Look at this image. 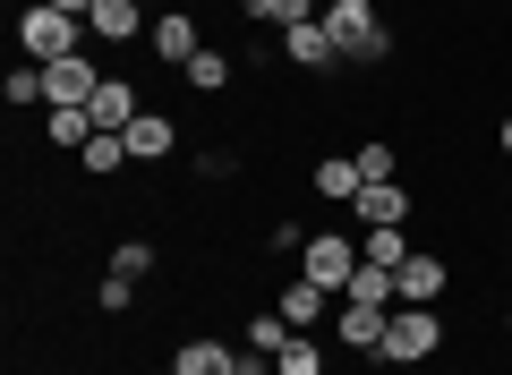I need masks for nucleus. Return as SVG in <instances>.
<instances>
[{"mask_svg": "<svg viewBox=\"0 0 512 375\" xmlns=\"http://www.w3.org/2000/svg\"><path fill=\"white\" fill-rule=\"evenodd\" d=\"M325 35L350 69H384L393 60V26H384L376 0H325Z\"/></svg>", "mask_w": 512, "mask_h": 375, "instance_id": "1", "label": "nucleus"}, {"mask_svg": "<svg viewBox=\"0 0 512 375\" xmlns=\"http://www.w3.org/2000/svg\"><path fill=\"white\" fill-rule=\"evenodd\" d=\"M436 350H444V316L436 307H393V324H384V350H376V367H436Z\"/></svg>", "mask_w": 512, "mask_h": 375, "instance_id": "2", "label": "nucleus"}, {"mask_svg": "<svg viewBox=\"0 0 512 375\" xmlns=\"http://www.w3.org/2000/svg\"><path fill=\"white\" fill-rule=\"evenodd\" d=\"M18 52H26V60H43V69H52V60L86 52V18H60L52 0H26V9H18Z\"/></svg>", "mask_w": 512, "mask_h": 375, "instance_id": "3", "label": "nucleus"}, {"mask_svg": "<svg viewBox=\"0 0 512 375\" xmlns=\"http://www.w3.org/2000/svg\"><path fill=\"white\" fill-rule=\"evenodd\" d=\"M291 273H308V282H325L333 299H342L350 273H359V239H350V231H308V248H299Z\"/></svg>", "mask_w": 512, "mask_h": 375, "instance_id": "4", "label": "nucleus"}, {"mask_svg": "<svg viewBox=\"0 0 512 375\" xmlns=\"http://www.w3.org/2000/svg\"><path fill=\"white\" fill-rule=\"evenodd\" d=\"M384 324H393V307H367V299H342L333 307V350H350V358H376L384 350Z\"/></svg>", "mask_w": 512, "mask_h": 375, "instance_id": "5", "label": "nucleus"}, {"mask_svg": "<svg viewBox=\"0 0 512 375\" xmlns=\"http://www.w3.org/2000/svg\"><path fill=\"white\" fill-rule=\"evenodd\" d=\"M146 52L163 60V69H188V60L205 52V35H197V18H188V9H154V26H146Z\"/></svg>", "mask_w": 512, "mask_h": 375, "instance_id": "6", "label": "nucleus"}, {"mask_svg": "<svg viewBox=\"0 0 512 375\" xmlns=\"http://www.w3.org/2000/svg\"><path fill=\"white\" fill-rule=\"evenodd\" d=\"M282 60H291L299 77H325V69H342V52H333V35H325V18H308V26H282V43H274Z\"/></svg>", "mask_w": 512, "mask_h": 375, "instance_id": "7", "label": "nucleus"}, {"mask_svg": "<svg viewBox=\"0 0 512 375\" xmlns=\"http://www.w3.org/2000/svg\"><path fill=\"white\" fill-rule=\"evenodd\" d=\"M239 341H222V333H188L180 350H171V375H239Z\"/></svg>", "mask_w": 512, "mask_h": 375, "instance_id": "8", "label": "nucleus"}, {"mask_svg": "<svg viewBox=\"0 0 512 375\" xmlns=\"http://www.w3.org/2000/svg\"><path fill=\"white\" fill-rule=\"evenodd\" d=\"M120 137H128V154H137V162H171V154H180V120H171L163 103H146Z\"/></svg>", "mask_w": 512, "mask_h": 375, "instance_id": "9", "label": "nucleus"}, {"mask_svg": "<svg viewBox=\"0 0 512 375\" xmlns=\"http://www.w3.org/2000/svg\"><path fill=\"white\" fill-rule=\"evenodd\" d=\"M282 316H291V333H316V324H333V290L308 282V273H282Z\"/></svg>", "mask_w": 512, "mask_h": 375, "instance_id": "10", "label": "nucleus"}, {"mask_svg": "<svg viewBox=\"0 0 512 375\" xmlns=\"http://www.w3.org/2000/svg\"><path fill=\"white\" fill-rule=\"evenodd\" d=\"M86 35H94V43H111V52H128V43H146V0H94Z\"/></svg>", "mask_w": 512, "mask_h": 375, "instance_id": "11", "label": "nucleus"}, {"mask_svg": "<svg viewBox=\"0 0 512 375\" xmlns=\"http://www.w3.org/2000/svg\"><path fill=\"white\" fill-rule=\"evenodd\" d=\"M393 282H402V307H436L444 299V290H453V265H444V256H410V265L402 273H393Z\"/></svg>", "mask_w": 512, "mask_h": 375, "instance_id": "12", "label": "nucleus"}, {"mask_svg": "<svg viewBox=\"0 0 512 375\" xmlns=\"http://www.w3.org/2000/svg\"><path fill=\"white\" fill-rule=\"evenodd\" d=\"M410 214H419V197L393 188V179H367V188H359V222H367V231H393V222H410Z\"/></svg>", "mask_w": 512, "mask_h": 375, "instance_id": "13", "label": "nucleus"}, {"mask_svg": "<svg viewBox=\"0 0 512 375\" xmlns=\"http://www.w3.org/2000/svg\"><path fill=\"white\" fill-rule=\"evenodd\" d=\"M137 111H146L137 77H103V86H94V103H86V120H94V128H128Z\"/></svg>", "mask_w": 512, "mask_h": 375, "instance_id": "14", "label": "nucleus"}, {"mask_svg": "<svg viewBox=\"0 0 512 375\" xmlns=\"http://www.w3.org/2000/svg\"><path fill=\"white\" fill-rule=\"evenodd\" d=\"M43 86H52V103H94V86H103V69H94V52H69L43 69Z\"/></svg>", "mask_w": 512, "mask_h": 375, "instance_id": "15", "label": "nucleus"}, {"mask_svg": "<svg viewBox=\"0 0 512 375\" xmlns=\"http://www.w3.org/2000/svg\"><path fill=\"white\" fill-rule=\"evenodd\" d=\"M308 188H316L325 205H359V188H367V179H359V162H350V154H325V162L308 171Z\"/></svg>", "mask_w": 512, "mask_h": 375, "instance_id": "16", "label": "nucleus"}, {"mask_svg": "<svg viewBox=\"0 0 512 375\" xmlns=\"http://www.w3.org/2000/svg\"><path fill=\"white\" fill-rule=\"evenodd\" d=\"M410 256H419V248H410V222H393V231H367V239H359V265H384V273H402Z\"/></svg>", "mask_w": 512, "mask_h": 375, "instance_id": "17", "label": "nucleus"}, {"mask_svg": "<svg viewBox=\"0 0 512 375\" xmlns=\"http://www.w3.org/2000/svg\"><path fill=\"white\" fill-rule=\"evenodd\" d=\"M43 137H52L60 154H86V137H94L86 103H52V111H43Z\"/></svg>", "mask_w": 512, "mask_h": 375, "instance_id": "18", "label": "nucleus"}, {"mask_svg": "<svg viewBox=\"0 0 512 375\" xmlns=\"http://www.w3.org/2000/svg\"><path fill=\"white\" fill-rule=\"evenodd\" d=\"M239 18L248 26H308V18H325V0H239Z\"/></svg>", "mask_w": 512, "mask_h": 375, "instance_id": "19", "label": "nucleus"}, {"mask_svg": "<svg viewBox=\"0 0 512 375\" xmlns=\"http://www.w3.org/2000/svg\"><path fill=\"white\" fill-rule=\"evenodd\" d=\"M128 162H137V154H128L120 128H94V137H86V179H120Z\"/></svg>", "mask_w": 512, "mask_h": 375, "instance_id": "20", "label": "nucleus"}, {"mask_svg": "<svg viewBox=\"0 0 512 375\" xmlns=\"http://www.w3.org/2000/svg\"><path fill=\"white\" fill-rule=\"evenodd\" d=\"M188 94H231V77H239V60L231 52H197V60H188Z\"/></svg>", "mask_w": 512, "mask_h": 375, "instance_id": "21", "label": "nucleus"}, {"mask_svg": "<svg viewBox=\"0 0 512 375\" xmlns=\"http://www.w3.org/2000/svg\"><path fill=\"white\" fill-rule=\"evenodd\" d=\"M325 367H333V358H325V341H316V333H291L274 350V375H325Z\"/></svg>", "mask_w": 512, "mask_h": 375, "instance_id": "22", "label": "nucleus"}, {"mask_svg": "<svg viewBox=\"0 0 512 375\" xmlns=\"http://www.w3.org/2000/svg\"><path fill=\"white\" fill-rule=\"evenodd\" d=\"M239 341H248V350H256V358H274V350H282V341H291V316H282V307H256V316H248V324H239Z\"/></svg>", "mask_w": 512, "mask_h": 375, "instance_id": "23", "label": "nucleus"}, {"mask_svg": "<svg viewBox=\"0 0 512 375\" xmlns=\"http://www.w3.org/2000/svg\"><path fill=\"white\" fill-rule=\"evenodd\" d=\"M154 265H163V256H154V239H120V248H111V273H120V282H146Z\"/></svg>", "mask_w": 512, "mask_h": 375, "instance_id": "24", "label": "nucleus"}, {"mask_svg": "<svg viewBox=\"0 0 512 375\" xmlns=\"http://www.w3.org/2000/svg\"><path fill=\"white\" fill-rule=\"evenodd\" d=\"M350 162H359V179H393V171H402V145H393V137H367Z\"/></svg>", "mask_w": 512, "mask_h": 375, "instance_id": "25", "label": "nucleus"}, {"mask_svg": "<svg viewBox=\"0 0 512 375\" xmlns=\"http://www.w3.org/2000/svg\"><path fill=\"white\" fill-rule=\"evenodd\" d=\"M94 307H103V316H128V307H137V282H120V273H103V282H94Z\"/></svg>", "mask_w": 512, "mask_h": 375, "instance_id": "26", "label": "nucleus"}, {"mask_svg": "<svg viewBox=\"0 0 512 375\" xmlns=\"http://www.w3.org/2000/svg\"><path fill=\"white\" fill-rule=\"evenodd\" d=\"M265 239H274V256H282V265H299V248H308V231H299V222H274Z\"/></svg>", "mask_w": 512, "mask_h": 375, "instance_id": "27", "label": "nucleus"}, {"mask_svg": "<svg viewBox=\"0 0 512 375\" xmlns=\"http://www.w3.org/2000/svg\"><path fill=\"white\" fill-rule=\"evenodd\" d=\"M231 171H239L231 145H205V154H197V179H231Z\"/></svg>", "mask_w": 512, "mask_h": 375, "instance_id": "28", "label": "nucleus"}, {"mask_svg": "<svg viewBox=\"0 0 512 375\" xmlns=\"http://www.w3.org/2000/svg\"><path fill=\"white\" fill-rule=\"evenodd\" d=\"M495 154L512 162V111H504V120H495Z\"/></svg>", "mask_w": 512, "mask_h": 375, "instance_id": "29", "label": "nucleus"}, {"mask_svg": "<svg viewBox=\"0 0 512 375\" xmlns=\"http://www.w3.org/2000/svg\"><path fill=\"white\" fill-rule=\"evenodd\" d=\"M52 9L60 18H94V0H52Z\"/></svg>", "mask_w": 512, "mask_h": 375, "instance_id": "30", "label": "nucleus"}, {"mask_svg": "<svg viewBox=\"0 0 512 375\" xmlns=\"http://www.w3.org/2000/svg\"><path fill=\"white\" fill-rule=\"evenodd\" d=\"M239 375H274V358H256V350H248V358H239Z\"/></svg>", "mask_w": 512, "mask_h": 375, "instance_id": "31", "label": "nucleus"}, {"mask_svg": "<svg viewBox=\"0 0 512 375\" xmlns=\"http://www.w3.org/2000/svg\"><path fill=\"white\" fill-rule=\"evenodd\" d=\"M504 333H512V307H504Z\"/></svg>", "mask_w": 512, "mask_h": 375, "instance_id": "32", "label": "nucleus"}, {"mask_svg": "<svg viewBox=\"0 0 512 375\" xmlns=\"http://www.w3.org/2000/svg\"><path fill=\"white\" fill-rule=\"evenodd\" d=\"M419 375H436V367H419Z\"/></svg>", "mask_w": 512, "mask_h": 375, "instance_id": "33", "label": "nucleus"}, {"mask_svg": "<svg viewBox=\"0 0 512 375\" xmlns=\"http://www.w3.org/2000/svg\"><path fill=\"white\" fill-rule=\"evenodd\" d=\"M146 9H154V0H146Z\"/></svg>", "mask_w": 512, "mask_h": 375, "instance_id": "34", "label": "nucleus"}]
</instances>
